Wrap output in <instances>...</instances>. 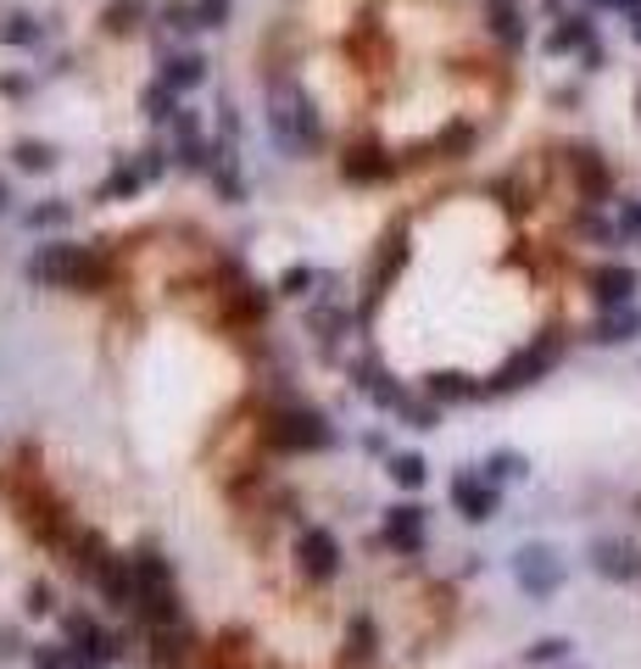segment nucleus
I'll return each mask as SVG.
<instances>
[{
	"instance_id": "c756f323",
	"label": "nucleus",
	"mask_w": 641,
	"mask_h": 669,
	"mask_svg": "<svg viewBox=\"0 0 641 669\" xmlns=\"http://www.w3.org/2000/svg\"><path fill=\"white\" fill-rule=\"evenodd\" d=\"M157 23L168 28V34H195L202 23H195V0H162L157 7Z\"/></svg>"
},
{
	"instance_id": "423d86ee",
	"label": "nucleus",
	"mask_w": 641,
	"mask_h": 669,
	"mask_svg": "<svg viewBox=\"0 0 641 669\" xmlns=\"http://www.w3.org/2000/svg\"><path fill=\"white\" fill-rule=\"evenodd\" d=\"M295 563H302L307 581H335L340 575V542L324 531V524H307L302 542H295Z\"/></svg>"
},
{
	"instance_id": "4be33fe9",
	"label": "nucleus",
	"mask_w": 641,
	"mask_h": 669,
	"mask_svg": "<svg viewBox=\"0 0 641 669\" xmlns=\"http://www.w3.org/2000/svg\"><path fill=\"white\" fill-rule=\"evenodd\" d=\"M145 17H152V7H145V0H107L101 28H107L112 39H129V34H140V28H145Z\"/></svg>"
},
{
	"instance_id": "bb28decb",
	"label": "nucleus",
	"mask_w": 641,
	"mask_h": 669,
	"mask_svg": "<svg viewBox=\"0 0 641 669\" xmlns=\"http://www.w3.org/2000/svg\"><path fill=\"white\" fill-rule=\"evenodd\" d=\"M636 334H641V313L636 307H608V318L597 324V341H636Z\"/></svg>"
},
{
	"instance_id": "ddd939ff",
	"label": "nucleus",
	"mask_w": 641,
	"mask_h": 669,
	"mask_svg": "<svg viewBox=\"0 0 641 669\" xmlns=\"http://www.w3.org/2000/svg\"><path fill=\"white\" fill-rule=\"evenodd\" d=\"M485 28L497 45H508V51H519V45L530 39V17L519 0H485Z\"/></svg>"
},
{
	"instance_id": "58836bf2",
	"label": "nucleus",
	"mask_w": 641,
	"mask_h": 669,
	"mask_svg": "<svg viewBox=\"0 0 641 669\" xmlns=\"http://www.w3.org/2000/svg\"><path fill=\"white\" fill-rule=\"evenodd\" d=\"M34 669H73V658H68L62 647H39V653H34Z\"/></svg>"
},
{
	"instance_id": "9b49d317",
	"label": "nucleus",
	"mask_w": 641,
	"mask_h": 669,
	"mask_svg": "<svg viewBox=\"0 0 641 669\" xmlns=\"http://www.w3.org/2000/svg\"><path fill=\"white\" fill-rule=\"evenodd\" d=\"M385 547L402 552V558H419L424 552V508L419 502H402L385 513Z\"/></svg>"
},
{
	"instance_id": "f704fd0d",
	"label": "nucleus",
	"mask_w": 641,
	"mask_h": 669,
	"mask_svg": "<svg viewBox=\"0 0 641 669\" xmlns=\"http://www.w3.org/2000/svg\"><path fill=\"white\" fill-rule=\"evenodd\" d=\"M513 474H524V458L519 452H497L485 463V481H513Z\"/></svg>"
},
{
	"instance_id": "412c9836",
	"label": "nucleus",
	"mask_w": 641,
	"mask_h": 669,
	"mask_svg": "<svg viewBox=\"0 0 641 669\" xmlns=\"http://www.w3.org/2000/svg\"><path fill=\"white\" fill-rule=\"evenodd\" d=\"M145 184H152V168H145V157H129V162H118V168L107 173L101 202H129V196H140Z\"/></svg>"
},
{
	"instance_id": "5701e85b",
	"label": "nucleus",
	"mask_w": 641,
	"mask_h": 669,
	"mask_svg": "<svg viewBox=\"0 0 641 669\" xmlns=\"http://www.w3.org/2000/svg\"><path fill=\"white\" fill-rule=\"evenodd\" d=\"M39 39H45L39 17H28V12H0V45H12V51H34Z\"/></svg>"
},
{
	"instance_id": "37998d69",
	"label": "nucleus",
	"mask_w": 641,
	"mask_h": 669,
	"mask_svg": "<svg viewBox=\"0 0 641 669\" xmlns=\"http://www.w3.org/2000/svg\"><path fill=\"white\" fill-rule=\"evenodd\" d=\"M630 34H636V39H641V7H636V12H630Z\"/></svg>"
},
{
	"instance_id": "f8f14e48",
	"label": "nucleus",
	"mask_w": 641,
	"mask_h": 669,
	"mask_svg": "<svg viewBox=\"0 0 641 669\" xmlns=\"http://www.w3.org/2000/svg\"><path fill=\"white\" fill-rule=\"evenodd\" d=\"M95 586H101V597H107L112 608H140V569H134V558H123V552L107 558V569L95 575Z\"/></svg>"
},
{
	"instance_id": "a18cd8bd",
	"label": "nucleus",
	"mask_w": 641,
	"mask_h": 669,
	"mask_svg": "<svg viewBox=\"0 0 641 669\" xmlns=\"http://www.w3.org/2000/svg\"><path fill=\"white\" fill-rule=\"evenodd\" d=\"M636 513H641V497H636Z\"/></svg>"
},
{
	"instance_id": "f3484780",
	"label": "nucleus",
	"mask_w": 641,
	"mask_h": 669,
	"mask_svg": "<svg viewBox=\"0 0 641 669\" xmlns=\"http://www.w3.org/2000/svg\"><path fill=\"white\" fill-rule=\"evenodd\" d=\"M157 78H162L168 89L190 95V89H202V84H207V57H202V51H168Z\"/></svg>"
},
{
	"instance_id": "a19ab883",
	"label": "nucleus",
	"mask_w": 641,
	"mask_h": 669,
	"mask_svg": "<svg viewBox=\"0 0 641 669\" xmlns=\"http://www.w3.org/2000/svg\"><path fill=\"white\" fill-rule=\"evenodd\" d=\"M619 229L641 241V202H625V207H619Z\"/></svg>"
},
{
	"instance_id": "9d476101",
	"label": "nucleus",
	"mask_w": 641,
	"mask_h": 669,
	"mask_svg": "<svg viewBox=\"0 0 641 669\" xmlns=\"http://www.w3.org/2000/svg\"><path fill=\"white\" fill-rule=\"evenodd\" d=\"M569 173H575L580 196H585L591 207H597V202H608V196H614V173H608L603 151H591V146H569Z\"/></svg>"
},
{
	"instance_id": "c85d7f7f",
	"label": "nucleus",
	"mask_w": 641,
	"mask_h": 669,
	"mask_svg": "<svg viewBox=\"0 0 641 669\" xmlns=\"http://www.w3.org/2000/svg\"><path fill=\"white\" fill-rule=\"evenodd\" d=\"M12 162L23 168V173H51L57 168V151L45 146V139H17V151H12Z\"/></svg>"
},
{
	"instance_id": "aec40b11",
	"label": "nucleus",
	"mask_w": 641,
	"mask_h": 669,
	"mask_svg": "<svg viewBox=\"0 0 641 669\" xmlns=\"http://www.w3.org/2000/svg\"><path fill=\"white\" fill-rule=\"evenodd\" d=\"M591 45H597V28H591V17H580V12L558 17V28L547 34V51H553V57H569V51H591Z\"/></svg>"
},
{
	"instance_id": "c03bdc74",
	"label": "nucleus",
	"mask_w": 641,
	"mask_h": 669,
	"mask_svg": "<svg viewBox=\"0 0 641 669\" xmlns=\"http://www.w3.org/2000/svg\"><path fill=\"white\" fill-rule=\"evenodd\" d=\"M7 202H12V190H7V179H0V212H7Z\"/></svg>"
},
{
	"instance_id": "79ce46f5",
	"label": "nucleus",
	"mask_w": 641,
	"mask_h": 669,
	"mask_svg": "<svg viewBox=\"0 0 641 669\" xmlns=\"http://www.w3.org/2000/svg\"><path fill=\"white\" fill-rule=\"evenodd\" d=\"M591 7H608V12H625V17H630V12L641 7V0H591Z\"/></svg>"
},
{
	"instance_id": "f03ea898",
	"label": "nucleus",
	"mask_w": 641,
	"mask_h": 669,
	"mask_svg": "<svg viewBox=\"0 0 641 669\" xmlns=\"http://www.w3.org/2000/svg\"><path fill=\"white\" fill-rule=\"evenodd\" d=\"M23 273L34 284H57V291H101V284L112 279V263L95 252V246H73V241H51V246H39Z\"/></svg>"
},
{
	"instance_id": "6e6552de",
	"label": "nucleus",
	"mask_w": 641,
	"mask_h": 669,
	"mask_svg": "<svg viewBox=\"0 0 641 669\" xmlns=\"http://www.w3.org/2000/svg\"><path fill=\"white\" fill-rule=\"evenodd\" d=\"M402 263H408V229L397 223V229H390L385 241H379V257H374V268H368V302H363V318H368V313L379 307L385 284H390V279L402 273Z\"/></svg>"
},
{
	"instance_id": "1a4fd4ad",
	"label": "nucleus",
	"mask_w": 641,
	"mask_h": 669,
	"mask_svg": "<svg viewBox=\"0 0 641 669\" xmlns=\"http://www.w3.org/2000/svg\"><path fill=\"white\" fill-rule=\"evenodd\" d=\"M591 569H597L603 581H641V547L636 542H619V536H603L591 542Z\"/></svg>"
},
{
	"instance_id": "a211bd4d",
	"label": "nucleus",
	"mask_w": 641,
	"mask_h": 669,
	"mask_svg": "<svg viewBox=\"0 0 641 669\" xmlns=\"http://www.w3.org/2000/svg\"><path fill=\"white\" fill-rule=\"evenodd\" d=\"M190 653H195V636L184 631V619H179V625H152V658H157V669H184Z\"/></svg>"
},
{
	"instance_id": "ea45409f",
	"label": "nucleus",
	"mask_w": 641,
	"mask_h": 669,
	"mask_svg": "<svg viewBox=\"0 0 641 669\" xmlns=\"http://www.w3.org/2000/svg\"><path fill=\"white\" fill-rule=\"evenodd\" d=\"M28 613H51V586H45V581H34L28 586V603H23Z\"/></svg>"
},
{
	"instance_id": "4468645a",
	"label": "nucleus",
	"mask_w": 641,
	"mask_h": 669,
	"mask_svg": "<svg viewBox=\"0 0 641 669\" xmlns=\"http://www.w3.org/2000/svg\"><path fill=\"white\" fill-rule=\"evenodd\" d=\"M452 508L469 524H485L491 513H497V491H491V481H480V474H458L452 481Z\"/></svg>"
},
{
	"instance_id": "72a5a7b5",
	"label": "nucleus",
	"mask_w": 641,
	"mask_h": 669,
	"mask_svg": "<svg viewBox=\"0 0 641 669\" xmlns=\"http://www.w3.org/2000/svg\"><path fill=\"white\" fill-rule=\"evenodd\" d=\"M402 418L413 424V429H435V418H440V402L430 397V402H402Z\"/></svg>"
},
{
	"instance_id": "dca6fc26",
	"label": "nucleus",
	"mask_w": 641,
	"mask_h": 669,
	"mask_svg": "<svg viewBox=\"0 0 641 669\" xmlns=\"http://www.w3.org/2000/svg\"><path fill=\"white\" fill-rule=\"evenodd\" d=\"M68 642H78L73 653L78 658H89V664H107V658H118V642L95 625L89 613H68Z\"/></svg>"
},
{
	"instance_id": "2eb2a0df",
	"label": "nucleus",
	"mask_w": 641,
	"mask_h": 669,
	"mask_svg": "<svg viewBox=\"0 0 641 669\" xmlns=\"http://www.w3.org/2000/svg\"><path fill=\"white\" fill-rule=\"evenodd\" d=\"M636 268H625V263H603L597 273H591V296H597L603 307H630V296H636Z\"/></svg>"
},
{
	"instance_id": "b1692460",
	"label": "nucleus",
	"mask_w": 641,
	"mask_h": 669,
	"mask_svg": "<svg viewBox=\"0 0 641 669\" xmlns=\"http://www.w3.org/2000/svg\"><path fill=\"white\" fill-rule=\"evenodd\" d=\"M435 402H474V397H485V386H474L469 374H452V368H440V374H430V386H424Z\"/></svg>"
},
{
	"instance_id": "c9c22d12",
	"label": "nucleus",
	"mask_w": 641,
	"mask_h": 669,
	"mask_svg": "<svg viewBox=\"0 0 641 669\" xmlns=\"http://www.w3.org/2000/svg\"><path fill=\"white\" fill-rule=\"evenodd\" d=\"M564 653H569V642H564V636H547V642L524 647V658H530V664H553V658H564Z\"/></svg>"
},
{
	"instance_id": "e433bc0d",
	"label": "nucleus",
	"mask_w": 641,
	"mask_h": 669,
	"mask_svg": "<svg viewBox=\"0 0 641 669\" xmlns=\"http://www.w3.org/2000/svg\"><path fill=\"white\" fill-rule=\"evenodd\" d=\"M313 279H318L313 268H285V279H279V291H285V296H307V284H313Z\"/></svg>"
},
{
	"instance_id": "7c9ffc66",
	"label": "nucleus",
	"mask_w": 641,
	"mask_h": 669,
	"mask_svg": "<svg viewBox=\"0 0 641 669\" xmlns=\"http://www.w3.org/2000/svg\"><path fill=\"white\" fill-rule=\"evenodd\" d=\"M390 481H397L402 491H419L424 486V458L419 452H397L390 458Z\"/></svg>"
},
{
	"instance_id": "7ed1b4c3",
	"label": "nucleus",
	"mask_w": 641,
	"mask_h": 669,
	"mask_svg": "<svg viewBox=\"0 0 641 669\" xmlns=\"http://www.w3.org/2000/svg\"><path fill=\"white\" fill-rule=\"evenodd\" d=\"M263 441L279 452H324V447H335V429L313 408H279L263 424Z\"/></svg>"
},
{
	"instance_id": "4c0bfd02",
	"label": "nucleus",
	"mask_w": 641,
	"mask_h": 669,
	"mask_svg": "<svg viewBox=\"0 0 641 669\" xmlns=\"http://www.w3.org/2000/svg\"><path fill=\"white\" fill-rule=\"evenodd\" d=\"M374 653V625L368 619H352V658H368Z\"/></svg>"
},
{
	"instance_id": "6ab92c4d",
	"label": "nucleus",
	"mask_w": 641,
	"mask_h": 669,
	"mask_svg": "<svg viewBox=\"0 0 641 669\" xmlns=\"http://www.w3.org/2000/svg\"><path fill=\"white\" fill-rule=\"evenodd\" d=\"M107 547H101V536H95V531H78V536H68V569H73V575H84V581H95V575H101V569H107Z\"/></svg>"
},
{
	"instance_id": "f257e3e1",
	"label": "nucleus",
	"mask_w": 641,
	"mask_h": 669,
	"mask_svg": "<svg viewBox=\"0 0 641 669\" xmlns=\"http://www.w3.org/2000/svg\"><path fill=\"white\" fill-rule=\"evenodd\" d=\"M268 129H274L285 157H307V151L324 146V118L313 107V95L295 78H274L268 84Z\"/></svg>"
},
{
	"instance_id": "2f4dec72",
	"label": "nucleus",
	"mask_w": 641,
	"mask_h": 669,
	"mask_svg": "<svg viewBox=\"0 0 641 669\" xmlns=\"http://www.w3.org/2000/svg\"><path fill=\"white\" fill-rule=\"evenodd\" d=\"M68 218H73V207H68V202H39V207H28V212H23V223H28V229H62Z\"/></svg>"
},
{
	"instance_id": "0eeeda50",
	"label": "nucleus",
	"mask_w": 641,
	"mask_h": 669,
	"mask_svg": "<svg viewBox=\"0 0 641 669\" xmlns=\"http://www.w3.org/2000/svg\"><path fill=\"white\" fill-rule=\"evenodd\" d=\"M513 569H519V586H524L530 597H553V592L564 586V563H558L553 547H524V552L513 558Z\"/></svg>"
},
{
	"instance_id": "20e7f679",
	"label": "nucleus",
	"mask_w": 641,
	"mask_h": 669,
	"mask_svg": "<svg viewBox=\"0 0 641 669\" xmlns=\"http://www.w3.org/2000/svg\"><path fill=\"white\" fill-rule=\"evenodd\" d=\"M558 357H564V334H558V329H547V334H541V341H530L524 352H513V357L497 368V379H491V386H485V397H503V391H519V386H530V379H541V374H547Z\"/></svg>"
},
{
	"instance_id": "39448f33",
	"label": "nucleus",
	"mask_w": 641,
	"mask_h": 669,
	"mask_svg": "<svg viewBox=\"0 0 641 669\" xmlns=\"http://www.w3.org/2000/svg\"><path fill=\"white\" fill-rule=\"evenodd\" d=\"M397 173V157H390L379 139H352L347 151H340V179L347 184H379Z\"/></svg>"
},
{
	"instance_id": "cd10ccee",
	"label": "nucleus",
	"mask_w": 641,
	"mask_h": 669,
	"mask_svg": "<svg viewBox=\"0 0 641 669\" xmlns=\"http://www.w3.org/2000/svg\"><path fill=\"white\" fill-rule=\"evenodd\" d=\"M140 112L152 118V123H168V118L179 112V89H168L162 78H157V84H145V95H140Z\"/></svg>"
},
{
	"instance_id": "473e14b6",
	"label": "nucleus",
	"mask_w": 641,
	"mask_h": 669,
	"mask_svg": "<svg viewBox=\"0 0 641 669\" xmlns=\"http://www.w3.org/2000/svg\"><path fill=\"white\" fill-rule=\"evenodd\" d=\"M229 7H234V0H195V23H202V28H229Z\"/></svg>"
},
{
	"instance_id": "a878e982",
	"label": "nucleus",
	"mask_w": 641,
	"mask_h": 669,
	"mask_svg": "<svg viewBox=\"0 0 641 669\" xmlns=\"http://www.w3.org/2000/svg\"><path fill=\"white\" fill-rule=\"evenodd\" d=\"M430 151H435V157H447V162H463V157L474 151V129H469V123H452V129H440V134L430 139Z\"/></svg>"
},
{
	"instance_id": "393cba45",
	"label": "nucleus",
	"mask_w": 641,
	"mask_h": 669,
	"mask_svg": "<svg viewBox=\"0 0 641 669\" xmlns=\"http://www.w3.org/2000/svg\"><path fill=\"white\" fill-rule=\"evenodd\" d=\"M213 184L223 190V202H245V184H240V168H234V151L229 146H213Z\"/></svg>"
}]
</instances>
